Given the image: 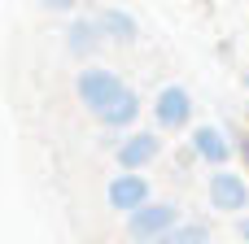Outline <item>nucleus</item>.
I'll return each instance as SVG.
<instances>
[{"instance_id":"f257e3e1","label":"nucleus","mask_w":249,"mask_h":244,"mask_svg":"<svg viewBox=\"0 0 249 244\" xmlns=\"http://www.w3.org/2000/svg\"><path fill=\"white\" fill-rule=\"evenodd\" d=\"M74 92H79V100L101 118V114H109V109L131 92V87L123 83V74H114V70H105V65H88V70H79Z\"/></svg>"},{"instance_id":"f03ea898","label":"nucleus","mask_w":249,"mask_h":244,"mask_svg":"<svg viewBox=\"0 0 249 244\" xmlns=\"http://www.w3.org/2000/svg\"><path fill=\"white\" fill-rule=\"evenodd\" d=\"M175 227H179V210L166 205V201H149L144 210H136L127 218V236L136 244H158L166 231H175Z\"/></svg>"},{"instance_id":"7ed1b4c3","label":"nucleus","mask_w":249,"mask_h":244,"mask_svg":"<svg viewBox=\"0 0 249 244\" xmlns=\"http://www.w3.org/2000/svg\"><path fill=\"white\" fill-rule=\"evenodd\" d=\"M206 196H210V205L219 214H241L249 205V183L241 170H214L206 179Z\"/></svg>"},{"instance_id":"20e7f679","label":"nucleus","mask_w":249,"mask_h":244,"mask_svg":"<svg viewBox=\"0 0 249 244\" xmlns=\"http://www.w3.org/2000/svg\"><path fill=\"white\" fill-rule=\"evenodd\" d=\"M105 196H109V205L118 210V214H136V210H144L149 205V179L144 175H136V170H123V175H114L109 179V188H105Z\"/></svg>"},{"instance_id":"39448f33","label":"nucleus","mask_w":249,"mask_h":244,"mask_svg":"<svg viewBox=\"0 0 249 244\" xmlns=\"http://www.w3.org/2000/svg\"><path fill=\"white\" fill-rule=\"evenodd\" d=\"M153 118H158V127H166V131L188 127V118H193V96H188L179 83H166V87L158 92V100H153Z\"/></svg>"},{"instance_id":"423d86ee","label":"nucleus","mask_w":249,"mask_h":244,"mask_svg":"<svg viewBox=\"0 0 249 244\" xmlns=\"http://www.w3.org/2000/svg\"><path fill=\"white\" fill-rule=\"evenodd\" d=\"M158 148H162V144H158L153 131H131V135L118 144V166L140 175V166H149V162L158 157Z\"/></svg>"},{"instance_id":"0eeeda50","label":"nucleus","mask_w":249,"mask_h":244,"mask_svg":"<svg viewBox=\"0 0 249 244\" xmlns=\"http://www.w3.org/2000/svg\"><path fill=\"white\" fill-rule=\"evenodd\" d=\"M193 153H197L201 162H210V166L223 170V162L232 157V140H228L219 127H197V131H193Z\"/></svg>"},{"instance_id":"6e6552de","label":"nucleus","mask_w":249,"mask_h":244,"mask_svg":"<svg viewBox=\"0 0 249 244\" xmlns=\"http://www.w3.org/2000/svg\"><path fill=\"white\" fill-rule=\"evenodd\" d=\"M101 39H105V35H101L96 17H79V22H70V31H66V48H70L74 57H88Z\"/></svg>"},{"instance_id":"1a4fd4ad","label":"nucleus","mask_w":249,"mask_h":244,"mask_svg":"<svg viewBox=\"0 0 249 244\" xmlns=\"http://www.w3.org/2000/svg\"><path fill=\"white\" fill-rule=\"evenodd\" d=\"M96 26H101V35H105V39H123V44H127V39H136V31H140V26H136V17H131V13H123V9H101V13H96Z\"/></svg>"},{"instance_id":"9d476101","label":"nucleus","mask_w":249,"mask_h":244,"mask_svg":"<svg viewBox=\"0 0 249 244\" xmlns=\"http://www.w3.org/2000/svg\"><path fill=\"white\" fill-rule=\"evenodd\" d=\"M136 114H140V96H136V92H127L109 114H101V122H105V127H131V122H136Z\"/></svg>"},{"instance_id":"9b49d317","label":"nucleus","mask_w":249,"mask_h":244,"mask_svg":"<svg viewBox=\"0 0 249 244\" xmlns=\"http://www.w3.org/2000/svg\"><path fill=\"white\" fill-rule=\"evenodd\" d=\"M158 244H210V227L206 223H179L175 231H166Z\"/></svg>"},{"instance_id":"f8f14e48","label":"nucleus","mask_w":249,"mask_h":244,"mask_svg":"<svg viewBox=\"0 0 249 244\" xmlns=\"http://www.w3.org/2000/svg\"><path fill=\"white\" fill-rule=\"evenodd\" d=\"M232 148H236V153L249 162V135H245V131H236V135H232Z\"/></svg>"},{"instance_id":"ddd939ff","label":"nucleus","mask_w":249,"mask_h":244,"mask_svg":"<svg viewBox=\"0 0 249 244\" xmlns=\"http://www.w3.org/2000/svg\"><path fill=\"white\" fill-rule=\"evenodd\" d=\"M236 236H241V244H249V218H241V223H236Z\"/></svg>"},{"instance_id":"4468645a","label":"nucleus","mask_w":249,"mask_h":244,"mask_svg":"<svg viewBox=\"0 0 249 244\" xmlns=\"http://www.w3.org/2000/svg\"><path fill=\"white\" fill-rule=\"evenodd\" d=\"M44 4H48V9H74L79 0H44Z\"/></svg>"},{"instance_id":"2eb2a0df","label":"nucleus","mask_w":249,"mask_h":244,"mask_svg":"<svg viewBox=\"0 0 249 244\" xmlns=\"http://www.w3.org/2000/svg\"><path fill=\"white\" fill-rule=\"evenodd\" d=\"M245 87H249V74H245Z\"/></svg>"},{"instance_id":"dca6fc26","label":"nucleus","mask_w":249,"mask_h":244,"mask_svg":"<svg viewBox=\"0 0 249 244\" xmlns=\"http://www.w3.org/2000/svg\"><path fill=\"white\" fill-rule=\"evenodd\" d=\"M245 114H249V105H245Z\"/></svg>"}]
</instances>
